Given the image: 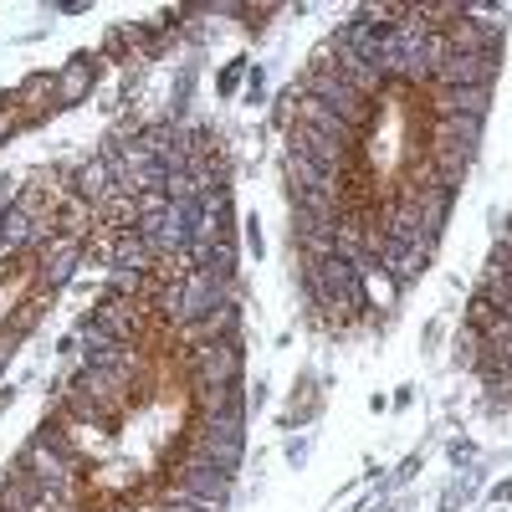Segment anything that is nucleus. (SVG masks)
<instances>
[{"label": "nucleus", "mask_w": 512, "mask_h": 512, "mask_svg": "<svg viewBox=\"0 0 512 512\" xmlns=\"http://www.w3.org/2000/svg\"><path fill=\"white\" fill-rule=\"evenodd\" d=\"M195 456L221 466V472H236V461H241V415H205V425L195 431Z\"/></svg>", "instance_id": "39448f33"}, {"label": "nucleus", "mask_w": 512, "mask_h": 512, "mask_svg": "<svg viewBox=\"0 0 512 512\" xmlns=\"http://www.w3.org/2000/svg\"><path fill=\"white\" fill-rule=\"evenodd\" d=\"M154 262V251L144 246V236L139 231H118V241H113V272H144Z\"/></svg>", "instance_id": "dca6fc26"}, {"label": "nucleus", "mask_w": 512, "mask_h": 512, "mask_svg": "<svg viewBox=\"0 0 512 512\" xmlns=\"http://www.w3.org/2000/svg\"><path fill=\"white\" fill-rule=\"evenodd\" d=\"M190 369L200 379V390L205 384H236L241 374V349H236V338H216V344H200L190 354Z\"/></svg>", "instance_id": "6e6552de"}, {"label": "nucleus", "mask_w": 512, "mask_h": 512, "mask_svg": "<svg viewBox=\"0 0 512 512\" xmlns=\"http://www.w3.org/2000/svg\"><path fill=\"white\" fill-rule=\"evenodd\" d=\"M297 123L313 128V134H323V139H333V144H344V149L359 139V128H349L344 118H338L333 108H323L318 98H303V103H297Z\"/></svg>", "instance_id": "9d476101"}, {"label": "nucleus", "mask_w": 512, "mask_h": 512, "mask_svg": "<svg viewBox=\"0 0 512 512\" xmlns=\"http://www.w3.org/2000/svg\"><path fill=\"white\" fill-rule=\"evenodd\" d=\"M482 139V118H441V144H436V159H472Z\"/></svg>", "instance_id": "9b49d317"}, {"label": "nucleus", "mask_w": 512, "mask_h": 512, "mask_svg": "<svg viewBox=\"0 0 512 512\" xmlns=\"http://www.w3.org/2000/svg\"><path fill=\"white\" fill-rule=\"evenodd\" d=\"M451 52H472V57H497L502 47V21H456L446 31Z\"/></svg>", "instance_id": "1a4fd4ad"}, {"label": "nucleus", "mask_w": 512, "mask_h": 512, "mask_svg": "<svg viewBox=\"0 0 512 512\" xmlns=\"http://www.w3.org/2000/svg\"><path fill=\"white\" fill-rule=\"evenodd\" d=\"M502 236H512V221H507V231H502Z\"/></svg>", "instance_id": "4be33fe9"}, {"label": "nucleus", "mask_w": 512, "mask_h": 512, "mask_svg": "<svg viewBox=\"0 0 512 512\" xmlns=\"http://www.w3.org/2000/svg\"><path fill=\"white\" fill-rule=\"evenodd\" d=\"M287 185L292 195H338V175H328L303 154H287Z\"/></svg>", "instance_id": "ddd939ff"}, {"label": "nucleus", "mask_w": 512, "mask_h": 512, "mask_svg": "<svg viewBox=\"0 0 512 512\" xmlns=\"http://www.w3.org/2000/svg\"><path fill=\"white\" fill-rule=\"evenodd\" d=\"M77 195H88V200H108L113 195V164L108 159H88L77 169Z\"/></svg>", "instance_id": "f3484780"}, {"label": "nucleus", "mask_w": 512, "mask_h": 512, "mask_svg": "<svg viewBox=\"0 0 512 512\" xmlns=\"http://www.w3.org/2000/svg\"><path fill=\"white\" fill-rule=\"evenodd\" d=\"M175 497L200 502V507H210V512H221L226 497H231V472H221V466H210V461L190 456V461L180 466V477H175Z\"/></svg>", "instance_id": "20e7f679"}, {"label": "nucleus", "mask_w": 512, "mask_h": 512, "mask_svg": "<svg viewBox=\"0 0 512 512\" xmlns=\"http://www.w3.org/2000/svg\"><path fill=\"white\" fill-rule=\"evenodd\" d=\"M113 164V190L118 195H149V190H164V164L134 139V144H118L108 154Z\"/></svg>", "instance_id": "f03ea898"}, {"label": "nucleus", "mask_w": 512, "mask_h": 512, "mask_svg": "<svg viewBox=\"0 0 512 512\" xmlns=\"http://www.w3.org/2000/svg\"><path fill=\"white\" fill-rule=\"evenodd\" d=\"M93 318H98V323H103V328H108L113 338H128V333H134V308H128L118 292H108V297H103Z\"/></svg>", "instance_id": "a211bd4d"}, {"label": "nucleus", "mask_w": 512, "mask_h": 512, "mask_svg": "<svg viewBox=\"0 0 512 512\" xmlns=\"http://www.w3.org/2000/svg\"><path fill=\"white\" fill-rule=\"evenodd\" d=\"M497 77V57H472V52H446L431 72V82L441 88H492Z\"/></svg>", "instance_id": "423d86ee"}, {"label": "nucleus", "mask_w": 512, "mask_h": 512, "mask_svg": "<svg viewBox=\"0 0 512 512\" xmlns=\"http://www.w3.org/2000/svg\"><path fill=\"white\" fill-rule=\"evenodd\" d=\"M492 103V88H441V113L446 118H482Z\"/></svg>", "instance_id": "2eb2a0df"}, {"label": "nucleus", "mask_w": 512, "mask_h": 512, "mask_svg": "<svg viewBox=\"0 0 512 512\" xmlns=\"http://www.w3.org/2000/svg\"><path fill=\"white\" fill-rule=\"evenodd\" d=\"M425 262H431V256H420V251H395V246H384V241H379V267L390 272L395 287H410V282L425 272Z\"/></svg>", "instance_id": "4468645a"}, {"label": "nucleus", "mask_w": 512, "mask_h": 512, "mask_svg": "<svg viewBox=\"0 0 512 512\" xmlns=\"http://www.w3.org/2000/svg\"><path fill=\"white\" fill-rule=\"evenodd\" d=\"M379 241H384V246H395V251H420V256H431V251H436V231L420 221V210H415L410 200L379 226Z\"/></svg>", "instance_id": "0eeeda50"}, {"label": "nucleus", "mask_w": 512, "mask_h": 512, "mask_svg": "<svg viewBox=\"0 0 512 512\" xmlns=\"http://www.w3.org/2000/svg\"><path fill=\"white\" fill-rule=\"evenodd\" d=\"M118 344H123V338H113L98 318L82 323V349H88V359H98V354H108V349H118Z\"/></svg>", "instance_id": "6ab92c4d"}, {"label": "nucleus", "mask_w": 512, "mask_h": 512, "mask_svg": "<svg viewBox=\"0 0 512 512\" xmlns=\"http://www.w3.org/2000/svg\"><path fill=\"white\" fill-rule=\"evenodd\" d=\"M308 98H318L323 108H333L349 128H364V123H369V98L354 93L333 67H313V72H308Z\"/></svg>", "instance_id": "7ed1b4c3"}, {"label": "nucleus", "mask_w": 512, "mask_h": 512, "mask_svg": "<svg viewBox=\"0 0 512 512\" xmlns=\"http://www.w3.org/2000/svg\"><path fill=\"white\" fill-rule=\"evenodd\" d=\"M292 154L313 159L318 169H328V175H338V169L349 164V149H344V144H333V139L313 134V128H303V123H297V134H292Z\"/></svg>", "instance_id": "f8f14e48"}, {"label": "nucleus", "mask_w": 512, "mask_h": 512, "mask_svg": "<svg viewBox=\"0 0 512 512\" xmlns=\"http://www.w3.org/2000/svg\"><path fill=\"white\" fill-rule=\"evenodd\" d=\"M82 82H88V62L67 72V82H62V88H67V98H72V93H82Z\"/></svg>", "instance_id": "aec40b11"}, {"label": "nucleus", "mask_w": 512, "mask_h": 512, "mask_svg": "<svg viewBox=\"0 0 512 512\" xmlns=\"http://www.w3.org/2000/svg\"><path fill=\"white\" fill-rule=\"evenodd\" d=\"M159 512H210V507H200V502H185V497H175L169 507H159Z\"/></svg>", "instance_id": "412c9836"}, {"label": "nucleus", "mask_w": 512, "mask_h": 512, "mask_svg": "<svg viewBox=\"0 0 512 512\" xmlns=\"http://www.w3.org/2000/svg\"><path fill=\"white\" fill-rule=\"evenodd\" d=\"M303 287L313 292V303H323V308H364V277L354 272V262H344V256L308 262Z\"/></svg>", "instance_id": "f257e3e1"}]
</instances>
